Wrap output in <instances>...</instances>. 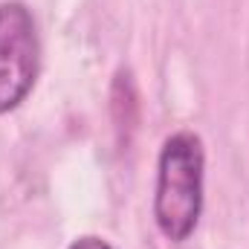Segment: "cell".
Listing matches in <instances>:
<instances>
[{
  "mask_svg": "<svg viewBox=\"0 0 249 249\" xmlns=\"http://www.w3.org/2000/svg\"><path fill=\"white\" fill-rule=\"evenodd\" d=\"M203 209V142L200 136L180 130L165 139L160 151L154 217L160 232L183 244L197 229Z\"/></svg>",
  "mask_w": 249,
  "mask_h": 249,
  "instance_id": "cell-1",
  "label": "cell"
},
{
  "mask_svg": "<svg viewBox=\"0 0 249 249\" xmlns=\"http://www.w3.org/2000/svg\"><path fill=\"white\" fill-rule=\"evenodd\" d=\"M38 32L29 9L18 0L0 3V113L15 110L38 75Z\"/></svg>",
  "mask_w": 249,
  "mask_h": 249,
  "instance_id": "cell-2",
  "label": "cell"
},
{
  "mask_svg": "<svg viewBox=\"0 0 249 249\" xmlns=\"http://www.w3.org/2000/svg\"><path fill=\"white\" fill-rule=\"evenodd\" d=\"M70 249H113L107 241H102V238H93V235H84V238H78V241H72V247Z\"/></svg>",
  "mask_w": 249,
  "mask_h": 249,
  "instance_id": "cell-3",
  "label": "cell"
}]
</instances>
